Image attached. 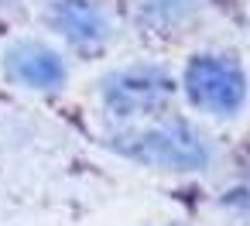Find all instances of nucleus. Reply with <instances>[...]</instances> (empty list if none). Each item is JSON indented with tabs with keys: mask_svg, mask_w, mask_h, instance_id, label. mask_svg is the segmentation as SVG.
I'll use <instances>...</instances> for the list:
<instances>
[{
	"mask_svg": "<svg viewBox=\"0 0 250 226\" xmlns=\"http://www.w3.org/2000/svg\"><path fill=\"white\" fill-rule=\"evenodd\" d=\"M188 93L199 106L229 113L243 100V76L226 59H195L188 65Z\"/></svg>",
	"mask_w": 250,
	"mask_h": 226,
	"instance_id": "nucleus-1",
	"label": "nucleus"
},
{
	"mask_svg": "<svg viewBox=\"0 0 250 226\" xmlns=\"http://www.w3.org/2000/svg\"><path fill=\"white\" fill-rule=\"evenodd\" d=\"M141 144H120L127 154L144 158V161H158V164H175V168H195L206 161V147L202 137H195L185 127H168V130H154L137 137Z\"/></svg>",
	"mask_w": 250,
	"mask_h": 226,
	"instance_id": "nucleus-2",
	"label": "nucleus"
},
{
	"mask_svg": "<svg viewBox=\"0 0 250 226\" xmlns=\"http://www.w3.org/2000/svg\"><path fill=\"white\" fill-rule=\"evenodd\" d=\"M171 93L168 79H161L158 72H124L113 76L106 82V103L120 113L141 110V106H154Z\"/></svg>",
	"mask_w": 250,
	"mask_h": 226,
	"instance_id": "nucleus-3",
	"label": "nucleus"
},
{
	"mask_svg": "<svg viewBox=\"0 0 250 226\" xmlns=\"http://www.w3.org/2000/svg\"><path fill=\"white\" fill-rule=\"evenodd\" d=\"M7 69L18 82L35 86V89H52L65 79V69L59 62L55 52L42 48V45H18L7 55Z\"/></svg>",
	"mask_w": 250,
	"mask_h": 226,
	"instance_id": "nucleus-4",
	"label": "nucleus"
},
{
	"mask_svg": "<svg viewBox=\"0 0 250 226\" xmlns=\"http://www.w3.org/2000/svg\"><path fill=\"white\" fill-rule=\"evenodd\" d=\"M55 21L72 41H96L103 38V18L89 0H59Z\"/></svg>",
	"mask_w": 250,
	"mask_h": 226,
	"instance_id": "nucleus-5",
	"label": "nucleus"
}]
</instances>
